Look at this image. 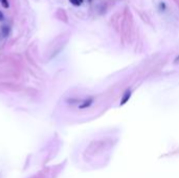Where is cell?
Returning <instances> with one entry per match:
<instances>
[{
  "instance_id": "1",
  "label": "cell",
  "mask_w": 179,
  "mask_h": 178,
  "mask_svg": "<svg viewBox=\"0 0 179 178\" xmlns=\"http://www.w3.org/2000/svg\"><path fill=\"white\" fill-rule=\"evenodd\" d=\"M117 138L112 134H106V135H100L99 137L94 138L89 143L85 150V155L89 159L100 158L109 154L113 147L116 145Z\"/></svg>"
},
{
  "instance_id": "2",
  "label": "cell",
  "mask_w": 179,
  "mask_h": 178,
  "mask_svg": "<svg viewBox=\"0 0 179 178\" xmlns=\"http://www.w3.org/2000/svg\"><path fill=\"white\" fill-rule=\"evenodd\" d=\"M9 33V28L7 26H3L2 27V35H3V37H7Z\"/></svg>"
},
{
  "instance_id": "3",
  "label": "cell",
  "mask_w": 179,
  "mask_h": 178,
  "mask_svg": "<svg viewBox=\"0 0 179 178\" xmlns=\"http://www.w3.org/2000/svg\"><path fill=\"white\" fill-rule=\"evenodd\" d=\"M69 2H70L71 4H73L75 6H80L81 4H82V3H81V2L79 1V0H69Z\"/></svg>"
},
{
  "instance_id": "4",
  "label": "cell",
  "mask_w": 179,
  "mask_h": 178,
  "mask_svg": "<svg viewBox=\"0 0 179 178\" xmlns=\"http://www.w3.org/2000/svg\"><path fill=\"white\" fill-rule=\"evenodd\" d=\"M1 4H2V6H3V8H5V9H7L9 6V1H7V0H1Z\"/></svg>"
},
{
  "instance_id": "5",
  "label": "cell",
  "mask_w": 179,
  "mask_h": 178,
  "mask_svg": "<svg viewBox=\"0 0 179 178\" xmlns=\"http://www.w3.org/2000/svg\"><path fill=\"white\" fill-rule=\"evenodd\" d=\"M4 19V16H3V13L2 12H0V21H2Z\"/></svg>"
},
{
  "instance_id": "6",
  "label": "cell",
  "mask_w": 179,
  "mask_h": 178,
  "mask_svg": "<svg viewBox=\"0 0 179 178\" xmlns=\"http://www.w3.org/2000/svg\"><path fill=\"white\" fill-rule=\"evenodd\" d=\"M79 1L81 2V3H83V0H79Z\"/></svg>"
}]
</instances>
